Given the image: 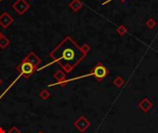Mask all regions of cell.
Segmentation results:
<instances>
[{"instance_id":"cell-1","label":"cell","mask_w":158,"mask_h":133,"mask_svg":"<svg viewBox=\"0 0 158 133\" xmlns=\"http://www.w3.org/2000/svg\"><path fill=\"white\" fill-rule=\"evenodd\" d=\"M87 53L79 46L70 36H66L53 49L49 55L53 61L57 63L65 72L69 73L84 58Z\"/></svg>"},{"instance_id":"cell-2","label":"cell","mask_w":158,"mask_h":133,"mask_svg":"<svg viewBox=\"0 0 158 133\" xmlns=\"http://www.w3.org/2000/svg\"><path fill=\"white\" fill-rule=\"evenodd\" d=\"M16 69L19 72L20 76L24 77L25 79H28L37 70V68H35L33 64H31L27 59L23 58L22 63L17 66Z\"/></svg>"},{"instance_id":"cell-3","label":"cell","mask_w":158,"mask_h":133,"mask_svg":"<svg viewBox=\"0 0 158 133\" xmlns=\"http://www.w3.org/2000/svg\"><path fill=\"white\" fill-rule=\"evenodd\" d=\"M108 73H109L108 69L102 63H98L96 66H93V69H92L90 74L91 76H93L98 81H101L108 75Z\"/></svg>"},{"instance_id":"cell-4","label":"cell","mask_w":158,"mask_h":133,"mask_svg":"<svg viewBox=\"0 0 158 133\" xmlns=\"http://www.w3.org/2000/svg\"><path fill=\"white\" fill-rule=\"evenodd\" d=\"M12 8L19 15H23L30 8V4L26 0H16V2L12 5Z\"/></svg>"},{"instance_id":"cell-5","label":"cell","mask_w":158,"mask_h":133,"mask_svg":"<svg viewBox=\"0 0 158 133\" xmlns=\"http://www.w3.org/2000/svg\"><path fill=\"white\" fill-rule=\"evenodd\" d=\"M74 126L80 131V132H85V130L91 126L90 121L85 117H80L75 122H74Z\"/></svg>"},{"instance_id":"cell-6","label":"cell","mask_w":158,"mask_h":133,"mask_svg":"<svg viewBox=\"0 0 158 133\" xmlns=\"http://www.w3.org/2000/svg\"><path fill=\"white\" fill-rule=\"evenodd\" d=\"M13 22V18L10 16L7 12H3L0 15V25L4 29L8 28Z\"/></svg>"},{"instance_id":"cell-7","label":"cell","mask_w":158,"mask_h":133,"mask_svg":"<svg viewBox=\"0 0 158 133\" xmlns=\"http://www.w3.org/2000/svg\"><path fill=\"white\" fill-rule=\"evenodd\" d=\"M24 58L27 59L31 64H33V65L35 66V68L39 66V65L42 63V59L38 57V55H36L34 54V52H33V51H31Z\"/></svg>"},{"instance_id":"cell-8","label":"cell","mask_w":158,"mask_h":133,"mask_svg":"<svg viewBox=\"0 0 158 133\" xmlns=\"http://www.w3.org/2000/svg\"><path fill=\"white\" fill-rule=\"evenodd\" d=\"M54 78H55V80L57 81L56 83H53V84H49L48 86L49 87H52V86H55V85H58V83L62 82V81H65V78H66V74L65 72L63 71V70H57L55 74H54Z\"/></svg>"},{"instance_id":"cell-9","label":"cell","mask_w":158,"mask_h":133,"mask_svg":"<svg viewBox=\"0 0 158 133\" xmlns=\"http://www.w3.org/2000/svg\"><path fill=\"white\" fill-rule=\"evenodd\" d=\"M69 7H70V9L72 11H74V12H78V11L82 7V3L80 0H71L69 3Z\"/></svg>"},{"instance_id":"cell-10","label":"cell","mask_w":158,"mask_h":133,"mask_svg":"<svg viewBox=\"0 0 158 133\" xmlns=\"http://www.w3.org/2000/svg\"><path fill=\"white\" fill-rule=\"evenodd\" d=\"M139 106L143 110V111H145V112H147L152 106H153V104L149 101L148 99H144V100H142V101L140 103V105H139Z\"/></svg>"},{"instance_id":"cell-11","label":"cell","mask_w":158,"mask_h":133,"mask_svg":"<svg viewBox=\"0 0 158 133\" xmlns=\"http://www.w3.org/2000/svg\"><path fill=\"white\" fill-rule=\"evenodd\" d=\"M9 44H10V41L6 35L3 34L1 37H0V48H1V49H6L9 46Z\"/></svg>"},{"instance_id":"cell-12","label":"cell","mask_w":158,"mask_h":133,"mask_svg":"<svg viewBox=\"0 0 158 133\" xmlns=\"http://www.w3.org/2000/svg\"><path fill=\"white\" fill-rule=\"evenodd\" d=\"M39 96L41 97V99L43 100H47L49 97H50V93L48 90H46V89H44V90H42L39 93Z\"/></svg>"},{"instance_id":"cell-13","label":"cell","mask_w":158,"mask_h":133,"mask_svg":"<svg viewBox=\"0 0 158 133\" xmlns=\"http://www.w3.org/2000/svg\"><path fill=\"white\" fill-rule=\"evenodd\" d=\"M155 25H156V21H155L153 18L149 19L148 20L146 21V26L148 27L149 29H153V28H154Z\"/></svg>"},{"instance_id":"cell-14","label":"cell","mask_w":158,"mask_h":133,"mask_svg":"<svg viewBox=\"0 0 158 133\" xmlns=\"http://www.w3.org/2000/svg\"><path fill=\"white\" fill-rule=\"evenodd\" d=\"M124 83V81L121 77H118V78H116V79L114 80V84L116 86H118V87H121Z\"/></svg>"},{"instance_id":"cell-15","label":"cell","mask_w":158,"mask_h":133,"mask_svg":"<svg viewBox=\"0 0 158 133\" xmlns=\"http://www.w3.org/2000/svg\"><path fill=\"white\" fill-rule=\"evenodd\" d=\"M117 31L119 33L120 35H124L125 33L128 31V30H127V28H126L124 25H119V26L118 27V29H117Z\"/></svg>"},{"instance_id":"cell-16","label":"cell","mask_w":158,"mask_h":133,"mask_svg":"<svg viewBox=\"0 0 158 133\" xmlns=\"http://www.w3.org/2000/svg\"><path fill=\"white\" fill-rule=\"evenodd\" d=\"M8 133H22V132H20V130L17 127H12L8 130Z\"/></svg>"},{"instance_id":"cell-17","label":"cell","mask_w":158,"mask_h":133,"mask_svg":"<svg viewBox=\"0 0 158 133\" xmlns=\"http://www.w3.org/2000/svg\"><path fill=\"white\" fill-rule=\"evenodd\" d=\"M111 1H113V0H107V1H105V2H104V3H103V5H105V4H107V3L111 2ZM120 1H122V2H125V1H126V0H120Z\"/></svg>"},{"instance_id":"cell-18","label":"cell","mask_w":158,"mask_h":133,"mask_svg":"<svg viewBox=\"0 0 158 133\" xmlns=\"http://www.w3.org/2000/svg\"><path fill=\"white\" fill-rule=\"evenodd\" d=\"M0 133H6L3 128H0Z\"/></svg>"},{"instance_id":"cell-19","label":"cell","mask_w":158,"mask_h":133,"mask_svg":"<svg viewBox=\"0 0 158 133\" xmlns=\"http://www.w3.org/2000/svg\"><path fill=\"white\" fill-rule=\"evenodd\" d=\"M2 82H3V81H2L1 79H0V85H1V84H2Z\"/></svg>"},{"instance_id":"cell-20","label":"cell","mask_w":158,"mask_h":133,"mask_svg":"<svg viewBox=\"0 0 158 133\" xmlns=\"http://www.w3.org/2000/svg\"><path fill=\"white\" fill-rule=\"evenodd\" d=\"M2 35H3V33H2V32H1V31H0V37H1V36H2Z\"/></svg>"},{"instance_id":"cell-21","label":"cell","mask_w":158,"mask_h":133,"mask_svg":"<svg viewBox=\"0 0 158 133\" xmlns=\"http://www.w3.org/2000/svg\"><path fill=\"white\" fill-rule=\"evenodd\" d=\"M38 133H44V132H43V131H39Z\"/></svg>"},{"instance_id":"cell-22","label":"cell","mask_w":158,"mask_h":133,"mask_svg":"<svg viewBox=\"0 0 158 133\" xmlns=\"http://www.w3.org/2000/svg\"><path fill=\"white\" fill-rule=\"evenodd\" d=\"M1 1H2V0H0V2H1Z\"/></svg>"}]
</instances>
